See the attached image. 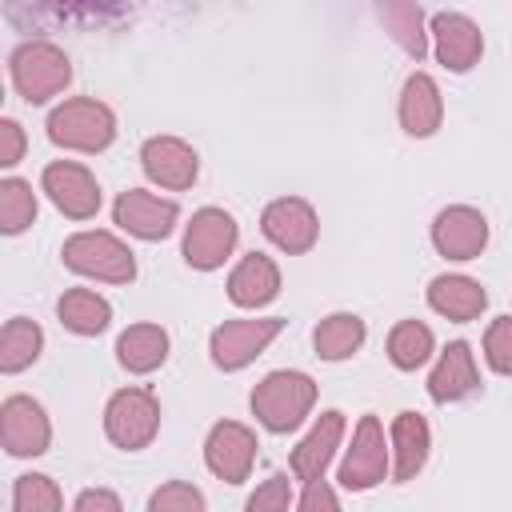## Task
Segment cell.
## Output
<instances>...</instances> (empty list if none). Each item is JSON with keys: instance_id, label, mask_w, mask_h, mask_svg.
Masks as SVG:
<instances>
[{"instance_id": "6da1fadb", "label": "cell", "mask_w": 512, "mask_h": 512, "mask_svg": "<svg viewBox=\"0 0 512 512\" xmlns=\"http://www.w3.org/2000/svg\"><path fill=\"white\" fill-rule=\"evenodd\" d=\"M24 192H28V188H24V184H16V180H12V184H4V200H8L4 228H8V232H16V228H20V224L32 216V200H28Z\"/></svg>"}]
</instances>
